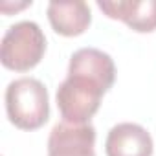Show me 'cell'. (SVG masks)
Instances as JSON below:
<instances>
[{"label": "cell", "mask_w": 156, "mask_h": 156, "mask_svg": "<svg viewBox=\"0 0 156 156\" xmlns=\"http://www.w3.org/2000/svg\"><path fill=\"white\" fill-rule=\"evenodd\" d=\"M114 81L116 64L108 53L98 48H81L73 51L68 64V75L55 94L62 121L72 125L90 123Z\"/></svg>", "instance_id": "cell-1"}, {"label": "cell", "mask_w": 156, "mask_h": 156, "mask_svg": "<svg viewBox=\"0 0 156 156\" xmlns=\"http://www.w3.org/2000/svg\"><path fill=\"white\" fill-rule=\"evenodd\" d=\"M6 112L20 130H37L50 118L46 87L35 77H19L6 88Z\"/></svg>", "instance_id": "cell-2"}, {"label": "cell", "mask_w": 156, "mask_h": 156, "mask_svg": "<svg viewBox=\"0 0 156 156\" xmlns=\"http://www.w3.org/2000/svg\"><path fill=\"white\" fill-rule=\"evenodd\" d=\"M46 53V37L33 20H20L8 28L0 46V61L8 70L30 72Z\"/></svg>", "instance_id": "cell-3"}, {"label": "cell", "mask_w": 156, "mask_h": 156, "mask_svg": "<svg viewBox=\"0 0 156 156\" xmlns=\"http://www.w3.org/2000/svg\"><path fill=\"white\" fill-rule=\"evenodd\" d=\"M94 125L57 123L48 138V156H96Z\"/></svg>", "instance_id": "cell-4"}, {"label": "cell", "mask_w": 156, "mask_h": 156, "mask_svg": "<svg viewBox=\"0 0 156 156\" xmlns=\"http://www.w3.org/2000/svg\"><path fill=\"white\" fill-rule=\"evenodd\" d=\"M98 8L108 19L125 22L132 31L152 33L156 30V0H99Z\"/></svg>", "instance_id": "cell-5"}, {"label": "cell", "mask_w": 156, "mask_h": 156, "mask_svg": "<svg viewBox=\"0 0 156 156\" xmlns=\"http://www.w3.org/2000/svg\"><path fill=\"white\" fill-rule=\"evenodd\" d=\"M105 152L107 156H152L154 143L145 127L125 121L108 130Z\"/></svg>", "instance_id": "cell-6"}, {"label": "cell", "mask_w": 156, "mask_h": 156, "mask_svg": "<svg viewBox=\"0 0 156 156\" xmlns=\"http://www.w3.org/2000/svg\"><path fill=\"white\" fill-rule=\"evenodd\" d=\"M48 20L55 33L62 37H79L92 24V13L87 2L70 0V2H50Z\"/></svg>", "instance_id": "cell-7"}]
</instances>
